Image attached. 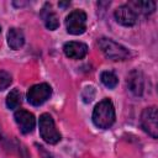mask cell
<instances>
[{
	"mask_svg": "<svg viewBox=\"0 0 158 158\" xmlns=\"http://www.w3.org/2000/svg\"><path fill=\"white\" fill-rule=\"evenodd\" d=\"M100 79H101L102 84H104L106 88H109V89L115 88V86L117 85V81H118V80H117V77H116L112 72H109V70L102 72Z\"/></svg>",
	"mask_w": 158,
	"mask_h": 158,
	"instance_id": "14",
	"label": "cell"
},
{
	"mask_svg": "<svg viewBox=\"0 0 158 158\" xmlns=\"http://www.w3.org/2000/svg\"><path fill=\"white\" fill-rule=\"evenodd\" d=\"M98 44L102 53L106 56V58L112 60H123L128 58L130 52L126 47L118 44L117 42L110 40V38H100L98 41Z\"/></svg>",
	"mask_w": 158,
	"mask_h": 158,
	"instance_id": "2",
	"label": "cell"
},
{
	"mask_svg": "<svg viewBox=\"0 0 158 158\" xmlns=\"http://www.w3.org/2000/svg\"><path fill=\"white\" fill-rule=\"evenodd\" d=\"M25 43V36L23 32L20 28H10L7 32V44L12 49H19Z\"/></svg>",
	"mask_w": 158,
	"mask_h": 158,
	"instance_id": "12",
	"label": "cell"
},
{
	"mask_svg": "<svg viewBox=\"0 0 158 158\" xmlns=\"http://www.w3.org/2000/svg\"><path fill=\"white\" fill-rule=\"evenodd\" d=\"M6 105L10 110H15L21 105V93L17 89H12L7 98H6Z\"/></svg>",
	"mask_w": 158,
	"mask_h": 158,
	"instance_id": "13",
	"label": "cell"
},
{
	"mask_svg": "<svg viewBox=\"0 0 158 158\" xmlns=\"http://www.w3.org/2000/svg\"><path fill=\"white\" fill-rule=\"evenodd\" d=\"M132 5H135L137 9H139L138 11L144 14V15H148V14L153 12L154 9H156V2L154 1H135V2H132Z\"/></svg>",
	"mask_w": 158,
	"mask_h": 158,
	"instance_id": "15",
	"label": "cell"
},
{
	"mask_svg": "<svg viewBox=\"0 0 158 158\" xmlns=\"http://www.w3.org/2000/svg\"><path fill=\"white\" fill-rule=\"evenodd\" d=\"M115 19L122 26H133L137 21V11L130 5H122L115 10Z\"/></svg>",
	"mask_w": 158,
	"mask_h": 158,
	"instance_id": "7",
	"label": "cell"
},
{
	"mask_svg": "<svg viewBox=\"0 0 158 158\" xmlns=\"http://www.w3.org/2000/svg\"><path fill=\"white\" fill-rule=\"evenodd\" d=\"M41 16L44 21V25L48 30H56L59 26V21H58V16L52 11V7L49 4H46L44 7L42 9Z\"/></svg>",
	"mask_w": 158,
	"mask_h": 158,
	"instance_id": "11",
	"label": "cell"
},
{
	"mask_svg": "<svg viewBox=\"0 0 158 158\" xmlns=\"http://www.w3.org/2000/svg\"><path fill=\"white\" fill-rule=\"evenodd\" d=\"M93 122L99 128H109L115 122V109L109 99L101 100L93 111Z\"/></svg>",
	"mask_w": 158,
	"mask_h": 158,
	"instance_id": "1",
	"label": "cell"
},
{
	"mask_svg": "<svg viewBox=\"0 0 158 158\" xmlns=\"http://www.w3.org/2000/svg\"><path fill=\"white\" fill-rule=\"evenodd\" d=\"M127 86H128V90L133 95H136V96L142 95L144 80H143V75L139 70L135 69L127 75Z\"/></svg>",
	"mask_w": 158,
	"mask_h": 158,
	"instance_id": "9",
	"label": "cell"
},
{
	"mask_svg": "<svg viewBox=\"0 0 158 158\" xmlns=\"http://www.w3.org/2000/svg\"><path fill=\"white\" fill-rule=\"evenodd\" d=\"M63 51H64L65 56L72 59H81L83 57L86 56L88 47H86V44H84L81 42L72 41V42H67L64 44Z\"/></svg>",
	"mask_w": 158,
	"mask_h": 158,
	"instance_id": "10",
	"label": "cell"
},
{
	"mask_svg": "<svg viewBox=\"0 0 158 158\" xmlns=\"http://www.w3.org/2000/svg\"><path fill=\"white\" fill-rule=\"evenodd\" d=\"M0 32H1V27H0Z\"/></svg>",
	"mask_w": 158,
	"mask_h": 158,
	"instance_id": "18",
	"label": "cell"
},
{
	"mask_svg": "<svg viewBox=\"0 0 158 158\" xmlns=\"http://www.w3.org/2000/svg\"><path fill=\"white\" fill-rule=\"evenodd\" d=\"M14 117H15V121H16V123H17V126L22 133H30L33 131L35 125H36V120L31 112L20 109L15 112Z\"/></svg>",
	"mask_w": 158,
	"mask_h": 158,
	"instance_id": "8",
	"label": "cell"
},
{
	"mask_svg": "<svg viewBox=\"0 0 158 158\" xmlns=\"http://www.w3.org/2000/svg\"><path fill=\"white\" fill-rule=\"evenodd\" d=\"M40 133L41 137L49 144H56L60 141V133L56 128L54 121L48 114H42L40 116Z\"/></svg>",
	"mask_w": 158,
	"mask_h": 158,
	"instance_id": "3",
	"label": "cell"
},
{
	"mask_svg": "<svg viewBox=\"0 0 158 158\" xmlns=\"http://www.w3.org/2000/svg\"><path fill=\"white\" fill-rule=\"evenodd\" d=\"M158 114H157V107L156 106H151V107H146L142 111L141 115V127L143 128L144 132H147L149 136H152L153 138L158 137Z\"/></svg>",
	"mask_w": 158,
	"mask_h": 158,
	"instance_id": "4",
	"label": "cell"
},
{
	"mask_svg": "<svg viewBox=\"0 0 158 158\" xmlns=\"http://www.w3.org/2000/svg\"><path fill=\"white\" fill-rule=\"evenodd\" d=\"M67 31L70 35H81L86 28V14L83 10L72 11L65 19Z\"/></svg>",
	"mask_w": 158,
	"mask_h": 158,
	"instance_id": "5",
	"label": "cell"
},
{
	"mask_svg": "<svg viewBox=\"0 0 158 158\" xmlns=\"http://www.w3.org/2000/svg\"><path fill=\"white\" fill-rule=\"evenodd\" d=\"M51 94H52V89L48 84H46V83L36 84L28 89L27 101L33 106H40L49 99Z\"/></svg>",
	"mask_w": 158,
	"mask_h": 158,
	"instance_id": "6",
	"label": "cell"
},
{
	"mask_svg": "<svg viewBox=\"0 0 158 158\" xmlns=\"http://www.w3.org/2000/svg\"><path fill=\"white\" fill-rule=\"evenodd\" d=\"M11 81H12V78L10 73L5 70H0V90H5L6 88H9Z\"/></svg>",
	"mask_w": 158,
	"mask_h": 158,
	"instance_id": "16",
	"label": "cell"
},
{
	"mask_svg": "<svg viewBox=\"0 0 158 158\" xmlns=\"http://www.w3.org/2000/svg\"><path fill=\"white\" fill-rule=\"evenodd\" d=\"M67 5H69V2H59V6H62V7H64Z\"/></svg>",
	"mask_w": 158,
	"mask_h": 158,
	"instance_id": "17",
	"label": "cell"
}]
</instances>
